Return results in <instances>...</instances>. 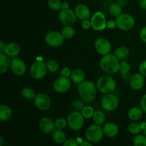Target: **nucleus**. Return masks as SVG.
<instances>
[{
  "mask_svg": "<svg viewBox=\"0 0 146 146\" xmlns=\"http://www.w3.org/2000/svg\"><path fill=\"white\" fill-rule=\"evenodd\" d=\"M78 91L81 99L86 103H91L96 96L97 88L91 81H84L78 85Z\"/></svg>",
  "mask_w": 146,
  "mask_h": 146,
  "instance_id": "1",
  "label": "nucleus"
},
{
  "mask_svg": "<svg viewBox=\"0 0 146 146\" xmlns=\"http://www.w3.org/2000/svg\"><path fill=\"white\" fill-rule=\"evenodd\" d=\"M119 64L118 58L114 54H106L100 61L101 68L108 74H116L119 71Z\"/></svg>",
  "mask_w": 146,
  "mask_h": 146,
  "instance_id": "2",
  "label": "nucleus"
},
{
  "mask_svg": "<svg viewBox=\"0 0 146 146\" xmlns=\"http://www.w3.org/2000/svg\"><path fill=\"white\" fill-rule=\"evenodd\" d=\"M84 117L79 111H74L68 114L67 117V123L72 131H79L84 124Z\"/></svg>",
  "mask_w": 146,
  "mask_h": 146,
  "instance_id": "3",
  "label": "nucleus"
},
{
  "mask_svg": "<svg viewBox=\"0 0 146 146\" xmlns=\"http://www.w3.org/2000/svg\"><path fill=\"white\" fill-rule=\"evenodd\" d=\"M115 81L109 76H102L97 81V88L103 94H111L115 89Z\"/></svg>",
  "mask_w": 146,
  "mask_h": 146,
  "instance_id": "4",
  "label": "nucleus"
},
{
  "mask_svg": "<svg viewBox=\"0 0 146 146\" xmlns=\"http://www.w3.org/2000/svg\"><path fill=\"white\" fill-rule=\"evenodd\" d=\"M85 135L89 142L96 143L103 139L104 135V129L99 125H92L87 128Z\"/></svg>",
  "mask_w": 146,
  "mask_h": 146,
  "instance_id": "5",
  "label": "nucleus"
},
{
  "mask_svg": "<svg viewBox=\"0 0 146 146\" xmlns=\"http://www.w3.org/2000/svg\"><path fill=\"white\" fill-rule=\"evenodd\" d=\"M116 25L120 29L128 31L134 27L135 20L133 17L128 14H121L116 17Z\"/></svg>",
  "mask_w": 146,
  "mask_h": 146,
  "instance_id": "6",
  "label": "nucleus"
},
{
  "mask_svg": "<svg viewBox=\"0 0 146 146\" xmlns=\"http://www.w3.org/2000/svg\"><path fill=\"white\" fill-rule=\"evenodd\" d=\"M119 104L118 97L113 94H106L101 99V106L108 112L116 109Z\"/></svg>",
  "mask_w": 146,
  "mask_h": 146,
  "instance_id": "7",
  "label": "nucleus"
},
{
  "mask_svg": "<svg viewBox=\"0 0 146 146\" xmlns=\"http://www.w3.org/2000/svg\"><path fill=\"white\" fill-rule=\"evenodd\" d=\"M46 65L43 61H36L30 68V74L35 79H41L44 78L47 72Z\"/></svg>",
  "mask_w": 146,
  "mask_h": 146,
  "instance_id": "8",
  "label": "nucleus"
},
{
  "mask_svg": "<svg viewBox=\"0 0 146 146\" xmlns=\"http://www.w3.org/2000/svg\"><path fill=\"white\" fill-rule=\"evenodd\" d=\"M91 27L95 31H103L107 26L106 19L104 13L97 11L94 13L91 19Z\"/></svg>",
  "mask_w": 146,
  "mask_h": 146,
  "instance_id": "9",
  "label": "nucleus"
},
{
  "mask_svg": "<svg viewBox=\"0 0 146 146\" xmlns=\"http://www.w3.org/2000/svg\"><path fill=\"white\" fill-rule=\"evenodd\" d=\"M76 15L74 11L68 8L63 9L59 13V20L64 25H72L76 21Z\"/></svg>",
  "mask_w": 146,
  "mask_h": 146,
  "instance_id": "10",
  "label": "nucleus"
},
{
  "mask_svg": "<svg viewBox=\"0 0 146 146\" xmlns=\"http://www.w3.org/2000/svg\"><path fill=\"white\" fill-rule=\"evenodd\" d=\"M71 86V81L68 77H65L61 76L55 80L54 83V88L56 92L63 94L70 89Z\"/></svg>",
  "mask_w": 146,
  "mask_h": 146,
  "instance_id": "11",
  "label": "nucleus"
},
{
  "mask_svg": "<svg viewBox=\"0 0 146 146\" xmlns=\"http://www.w3.org/2000/svg\"><path fill=\"white\" fill-rule=\"evenodd\" d=\"M34 104L41 111H46L51 106V98L45 94H38L34 98Z\"/></svg>",
  "mask_w": 146,
  "mask_h": 146,
  "instance_id": "12",
  "label": "nucleus"
},
{
  "mask_svg": "<svg viewBox=\"0 0 146 146\" xmlns=\"http://www.w3.org/2000/svg\"><path fill=\"white\" fill-rule=\"evenodd\" d=\"M45 40L48 45L51 46L57 47L61 46L64 43V38L63 37L61 33L56 31H52L46 34Z\"/></svg>",
  "mask_w": 146,
  "mask_h": 146,
  "instance_id": "13",
  "label": "nucleus"
},
{
  "mask_svg": "<svg viewBox=\"0 0 146 146\" xmlns=\"http://www.w3.org/2000/svg\"><path fill=\"white\" fill-rule=\"evenodd\" d=\"M95 48L98 54L105 56L109 54V52L111 51V43L106 38H99L96 41Z\"/></svg>",
  "mask_w": 146,
  "mask_h": 146,
  "instance_id": "14",
  "label": "nucleus"
},
{
  "mask_svg": "<svg viewBox=\"0 0 146 146\" xmlns=\"http://www.w3.org/2000/svg\"><path fill=\"white\" fill-rule=\"evenodd\" d=\"M11 69L15 75L22 76L26 73L27 66L22 60L17 58L11 61Z\"/></svg>",
  "mask_w": 146,
  "mask_h": 146,
  "instance_id": "15",
  "label": "nucleus"
},
{
  "mask_svg": "<svg viewBox=\"0 0 146 146\" xmlns=\"http://www.w3.org/2000/svg\"><path fill=\"white\" fill-rule=\"evenodd\" d=\"M38 126L41 131L45 133H51L54 131L56 126L54 121L49 118H42L39 121Z\"/></svg>",
  "mask_w": 146,
  "mask_h": 146,
  "instance_id": "16",
  "label": "nucleus"
},
{
  "mask_svg": "<svg viewBox=\"0 0 146 146\" xmlns=\"http://www.w3.org/2000/svg\"><path fill=\"white\" fill-rule=\"evenodd\" d=\"M144 76L140 74H134L133 75L131 76L130 78V86L131 88L135 91H138L141 90L143 87L145 80L143 78Z\"/></svg>",
  "mask_w": 146,
  "mask_h": 146,
  "instance_id": "17",
  "label": "nucleus"
},
{
  "mask_svg": "<svg viewBox=\"0 0 146 146\" xmlns=\"http://www.w3.org/2000/svg\"><path fill=\"white\" fill-rule=\"evenodd\" d=\"M75 13L76 17L81 20L88 19L91 15L89 8L84 4H78L75 9Z\"/></svg>",
  "mask_w": 146,
  "mask_h": 146,
  "instance_id": "18",
  "label": "nucleus"
},
{
  "mask_svg": "<svg viewBox=\"0 0 146 146\" xmlns=\"http://www.w3.org/2000/svg\"><path fill=\"white\" fill-rule=\"evenodd\" d=\"M9 57L5 53L0 54V74H4L9 68V67H11V61Z\"/></svg>",
  "mask_w": 146,
  "mask_h": 146,
  "instance_id": "19",
  "label": "nucleus"
},
{
  "mask_svg": "<svg viewBox=\"0 0 146 146\" xmlns=\"http://www.w3.org/2000/svg\"><path fill=\"white\" fill-rule=\"evenodd\" d=\"M103 129H104V135L110 138L115 136L118 133V125L114 123H108L104 125Z\"/></svg>",
  "mask_w": 146,
  "mask_h": 146,
  "instance_id": "20",
  "label": "nucleus"
},
{
  "mask_svg": "<svg viewBox=\"0 0 146 146\" xmlns=\"http://www.w3.org/2000/svg\"><path fill=\"white\" fill-rule=\"evenodd\" d=\"M20 51H21V48L19 44H17V43L11 42L6 45L4 53L9 56L14 57L18 55L20 53Z\"/></svg>",
  "mask_w": 146,
  "mask_h": 146,
  "instance_id": "21",
  "label": "nucleus"
},
{
  "mask_svg": "<svg viewBox=\"0 0 146 146\" xmlns=\"http://www.w3.org/2000/svg\"><path fill=\"white\" fill-rule=\"evenodd\" d=\"M12 115V110L8 105L3 104L0 106V121H6Z\"/></svg>",
  "mask_w": 146,
  "mask_h": 146,
  "instance_id": "22",
  "label": "nucleus"
},
{
  "mask_svg": "<svg viewBox=\"0 0 146 146\" xmlns=\"http://www.w3.org/2000/svg\"><path fill=\"white\" fill-rule=\"evenodd\" d=\"M143 114V111L142 108H140L138 107H133L131 108L128 111V118L131 121H138L141 119Z\"/></svg>",
  "mask_w": 146,
  "mask_h": 146,
  "instance_id": "23",
  "label": "nucleus"
},
{
  "mask_svg": "<svg viewBox=\"0 0 146 146\" xmlns=\"http://www.w3.org/2000/svg\"><path fill=\"white\" fill-rule=\"evenodd\" d=\"M71 79L76 84H81L85 79V74L84 71L79 68L74 70L71 72Z\"/></svg>",
  "mask_w": 146,
  "mask_h": 146,
  "instance_id": "24",
  "label": "nucleus"
},
{
  "mask_svg": "<svg viewBox=\"0 0 146 146\" xmlns=\"http://www.w3.org/2000/svg\"><path fill=\"white\" fill-rule=\"evenodd\" d=\"M53 140L54 142L58 144L64 143L66 141V134L62 130L57 129L54 132L52 135Z\"/></svg>",
  "mask_w": 146,
  "mask_h": 146,
  "instance_id": "25",
  "label": "nucleus"
},
{
  "mask_svg": "<svg viewBox=\"0 0 146 146\" xmlns=\"http://www.w3.org/2000/svg\"><path fill=\"white\" fill-rule=\"evenodd\" d=\"M114 55L118 58V59H124L129 55V50L125 46H120L115 50Z\"/></svg>",
  "mask_w": 146,
  "mask_h": 146,
  "instance_id": "26",
  "label": "nucleus"
},
{
  "mask_svg": "<svg viewBox=\"0 0 146 146\" xmlns=\"http://www.w3.org/2000/svg\"><path fill=\"white\" fill-rule=\"evenodd\" d=\"M93 119H94V123L97 125H103V123L105 122L106 120L105 114L101 111H95L94 115H93Z\"/></svg>",
  "mask_w": 146,
  "mask_h": 146,
  "instance_id": "27",
  "label": "nucleus"
},
{
  "mask_svg": "<svg viewBox=\"0 0 146 146\" xmlns=\"http://www.w3.org/2000/svg\"><path fill=\"white\" fill-rule=\"evenodd\" d=\"M61 34H62L63 37L64 39H70V38H73L75 35V29L73 27H66L61 31Z\"/></svg>",
  "mask_w": 146,
  "mask_h": 146,
  "instance_id": "28",
  "label": "nucleus"
},
{
  "mask_svg": "<svg viewBox=\"0 0 146 146\" xmlns=\"http://www.w3.org/2000/svg\"><path fill=\"white\" fill-rule=\"evenodd\" d=\"M142 130H143L142 125H140L138 123L133 122L130 124L129 126H128V131L131 133L134 134V135H137V134L140 133Z\"/></svg>",
  "mask_w": 146,
  "mask_h": 146,
  "instance_id": "29",
  "label": "nucleus"
},
{
  "mask_svg": "<svg viewBox=\"0 0 146 146\" xmlns=\"http://www.w3.org/2000/svg\"><path fill=\"white\" fill-rule=\"evenodd\" d=\"M21 96H22L24 98L28 100L34 99L35 97L36 96L35 92L30 88H24V89L21 91Z\"/></svg>",
  "mask_w": 146,
  "mask_h": 146,
  "instance_id": "30",
  "label": "nucleus"
},
{
  "mask_svg": "<svg viewBox=\"0 0 146 146\" xmlns=\"http://www.w3.org/2000/svg\"><path fill=\"white\" fill-rule=\"evenodd\" d=\"M109 12L113 17H118L122 12V9L121 7L118 4H111L109 8Z\"/></svg>",
  "mask_w": 146,
  "mask_h": 146,
  "instance_id": "31",
  "label": "nucleus"
},
{
  "mask_svg": "<svg viewBox=\"0 0 146 146\" xmlns=\"http://www.w3.org/2000/svg\"><path fill=\"white\" fill-rule=\"evenodd\" d=\"M46 65L47 69L50 72L54 73L58 69V64L55 60H48L46 62Z\"/></svg>",
  "mask_w": 146,
  "mask_h": 146,
  "instance_id": "32",
  "label": "nucleus"
},
{
  "mask_svg": "<svg viewBox=\"0 0 146 146\" xmlns=\"http://www.w3.org/2000/svg\"><path fill=\"white\" fill-rule=\"evenodd\" d=\"M135 146H146V136L143 135H138L133 140Z\"/></svg>",
  "mask_w": 146,
  "mask_h": 146,
  "instance_id": "33",
  "label": "nucleus"
},
{
  "mask_svg": "<svg viewBox=\"0 0 146 146\" xmlns=\"http://www.w3.org/2000/svg\"><path fill=\"white\" fill-rule=\"evenodd\" d=\"M48 6L54 11H59L62 8V3L60 0H48Z\"/></svg>",
  "mask_w": 146,
  "mask_h": 146,
  "instance_id": "34",
  "label": "nucleus"
},
{
  "mask_svg": "<svg viewBox=\"0 0 146 146\" xmlns=\"http://www.w3.org/2000/svg\"><path fill=\"white\" fill-rule=\"evenodd\" d=\"M94 112L95 111H94V108L91 106H85L83 108L82 111H81V113L83 114L84 118H87V119L92 118L94 114Z\"/></svg>",
  "mask_w": 146,
  "mask_h": 146,
  "instance_id": "35",
  "label": "nucleus"
},
{
  "mask_svg": "<svg viewBox=\"0 0 146 146\" xmlns=\"http://www.w3.org/2000/svg\"><path fill=\"white\" fill-rule=\"evenodd\" d=\"M55 123V126L56 128V129L58 130H63L64 128H65L66 127L67 123V121H66L65 119L64 118H58L54 122Z\"/></svg>",
  "mask_w": 146,
  "mask_h": 146,
  "instance_id": "36",
  "label": "nucleus"
},
{
  "mask_svg": "<svg viewBox=\"0 0 146 146\" xmlns=\"http://www.w3.org/2000/svg\"><path fill=\"white\" fill-rule=\"evenodd\" d=\"M119 71L122 74H125L130 71V65L127 61H123L119 64Z\"/></svg>",
  "mask_w": 146,
  "mask_h": 146,
  "instance_id": "37",
  "label": "nucleus"
},
{
  "mask_svg": "<svg viewBox=\"0 0 146 146\" xmlns=\"http://www.w3.org/2000/svg\"><path fill=\"white\" fill-rule=\"evenodd\" d=\"M84 101H83L82 99L79 100V99H77L75 100L73 103V107L75 110L76 111H82L83 108H84Z\"/></svg>",
  "mask_w": 146,
  "mask_h": 146,
  "instance_id": "38",
  "label": "nucleus"
},
{
  "mask_svg": "<svg viewBox=\"0 0 146 146\" xmlns=\"http://www.w3.org/2000/svg\"><path fill=\"white\" fill-rule=\"evenodd\" d=\"M79 145V143H78L76 139H73V138L67 140V141H66L64 143V146H78Z\"/></svg>",
  "mask_w": 146,
  "mask_h": 146,
  "instance_id": "39",
  "label": "nucleus"
},
{
  "mask_svg": "<svg viewBox=\"0 0 146 146\" xmlns=\"http://www.w3.org/2000/svg\"><path fill=\"white\" fill-rule=\"evenodd\" d=\"M139 71L143 76H146V60L143 61L139 66Z\"/></svg>",
  "mask_w": 146,
  "mask_h": 146,
  "instance_id": "40",
  "label": "nucleus"
},
{
  "mask_svg": "<svg viewBox=\"0 0 146 146\" xmlns=\"http://www.w3.org/2000/svg\"><path fill=\"white\" fill-rule=\"evenodd\" d=\"M70 75H71V73L68 67H65V68H64L61 70V76H63L65 77H69Z\"/></svg>",
  "mask_w": 146,
  "mask_h": 146,
  "instance_id": "41",
  "label": "nucleus"
},
{
  "mask_svg": "<svg viewBox=\"0 0 146 146\" xmlns=\"http://www.w3.org/2000/svg\"><path fill=\"white\" fill-rule=\"evenodd\" d=\"M81 26H82L83 29H88L91 27V21L88 19H86V20H83V22L81 24Z\"/></svg>",
  "mask_w": 146,
  "mask_h": 146,
  "instance_id": "42",
  "label": "nucleus"
},
{
  "mask_svg": "<svg viewBox=\"0 0 146 146\" xmlns=\"http://www.w3.org/2000/svg\"><path fill=\"white\" fill-rule=\"evenodd\" d=\"M141 108L143 109V112H145L146 113V94H145V95L141 98Z\"/></svg>",
  "mask_w": 146,
  "mask_h": 146,
  "instance_id": "43",
  "label": "nucleus"
},
{
  "mask_svg": "<svg viewBox=\"0 0 146 146\" xmlns=\"http://www.w3.org/2000/svg\"><path fill=\"white\" fill-rule=\"evenodd\" d=\"M140 37L143 42L146 43V27L141 29V33H140Z\"/></svg>",
  "mask_w": 146,
  "mask_h": 146,
  "instance_id": "44",
  "label": "nucleus"
},
{
  "mask_svg": "<svg viewBox=\"0 0 146 146\" xmlns=\"http://www.w3.org/2000/svg\"><path fill=\"white\" fill-rule=\"evenodd\" d=\"M5 48H6V44H4V43L3 41L0 42V54L1 53H4L5 51Z\"/></svg>",
  "mask_w": 146,
  "mask_h": 146,
  "instance_id": "45",
  "label": "nucleus"
},
{
  "mask_svg": "<svg viewBox=\"0 0 146 146\" xmlns=\"http://www.w3.org/2000/svg\"><path fill=\"white\" fill-rule=\"evenodd\" d=\"M140 5L143 9L146 10V0H141L140 2Z\"/></svg>",
  "mask_w": 146,
  "mask_h": 146,
  "instance_id": "46",
  "label": "nucleus"
},
{
  "mask_svg": "<svg viewBox=\"0 0 146 146\" xmlns=\"http://www.w3.org/2000/svg\"><path fill=\"white\" fill-rule=\"evenodd\" d=\"M108 27H109V28H114L115 27V23L113 22V21H110L108 23Z\"/></svg>",
  "mask_w": 146,
  "mask_h": 146,
  "instance_id": "47",
  "label": "nucleus"
},
{
  "mask_svg": "<svg viewBox=\"0 0 146 146\" xmlns=\"http://www.w3.org/2000/svg\"><path fill=\"white\" fill-rule=\"evenodd\" d=\"M80 145L81 146H91V142H86V141H83L81 143H80Z\"/></svg>",
  "mask_w": 146,
  "mask_h": 146,
  "instance_id": "48",
  "label": "nucleus"
},
{
  "mask_svg": "<svg viewBox=\"0 0 146 146\" xmlns=\"http://www.w3.org/2000/svg\"><path fill=\"white\" fill-rule=\"evenodd\" d=\"M62 8L63 9H65V8H68V4H67L66 2H64L62 4Z\"/></svg>",
  "mask_w": 146,
  "mask_h": 146,
  "instance_id": "49",
  "label": "nucleus"
},
{
  "mask_svg": "<svg viewBox=\"0 0 146 146\" xmlns=\"http://www.w3.org/2000/svg\"><path fill=\"white\" fill-rule=\"evenodd\" d=\"M4 143V139H3L2 136H0V146H2Z\"/></svg>",
  "mask_w": 146,
  "mask_h": 146,
  "instance_id": "50",
  "label": "nucleus"
},
{
  "mask_svg": "<svg viewBox=\"0 0 146 146\" xmlns=\"http://www.w3.org/2000/svg\"><path fill=\"white\" fill-rule=\"evenodd\" d=\"M143 133H144V135L146 136V125L145 126V128H143Z\"/></svg>",
  "mask_w": 146,
  "mask_h": 146,
  "instance_id": "51",
  "label": "nucleus"
}]
</instances>
